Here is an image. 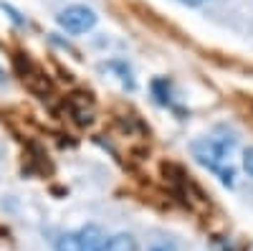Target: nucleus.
Returning a JSON list of instances; mask_svg holds the SVG:
<instances>
[{"label":"nucleus","mask_w":253,"mask_h":251,"mask_svg":"<svg viewBox=\"0 0 253 251\" xmlns=\"http://www.w3.org/2000/svg\"><path fill=\"white\" fill-rule=\"evenodd\" d=\"M150 251H175L172 246H167V244H157V246H152Z\"/></svg>","instance_id":"8"},{"label":"nucleus","mask_w":253,"mask_h":251,"mask_svg":"<svg viewBox=\"0 0 253 251\" xmlns=\"http://www.w3.org/2000/svg\"><path fill=\"white\" fill-rule=\"evenodd\" d=\"M56 20H58V26L66 31V33L81 36V33H89V31L96 26L99 15H96L89 5H69V8H63V10L56 15Z\"/></svg>","instance_id":"2"},{"label":"nucleus","mask_w":253,"mask_h":251,"mask_svg":"<svg viewBox=\"0 0 253 251\" xmlns=\"http://www.w3.org/2000/svg\"><path fill=\"white\" fill-rule=\"evenodd\" d=\"M76 239H79V251H107V234L96 223H86L76 234Z\"/></svg>","instance_id":"3"},{"label":"nucleus","mask_w":253,"mask_h":251,"mask_svg":"<svg viewBox=\"0 0 253 251\" xmlns=\"http://www.w3.org/2000/svg\"><path fill=\"white\" fill-rule=\"evenodd\" d=\"M236 148V140L233 137H203V140H198V142H193V152H195V157L203 162V165H208L210 170H220V165H223V160L230 155V150Z\"/></svg>","instance_id":"1"},{"label":"nucleus","mask_w":253,"mask_h":251,"mask_svg":"<svg viewBox=\"0 0 253 251\" xmlns=\"http://www.w3.org/2000/svg\"><path fill=\"white\" fill-rule=\"evenodd\" d=\"M243 167H246V173L253 178V148H248L243 152Z\"/></svg>","instance_id":"6"},{"label":"nucleus","mask_w":253,"mask_h":251,"mask_svg":"<svg viewBox=\"0 0 253 251\" xmlns=\"http://www.w3.org/2000/svg\"><path fill=\"white\" fill-rule=\"evenodd\" d=\"M0 84H5V71H3V66H0Z\"/></svg>","instance_id":"9"},{"label":"nucleus","mask_w":253,"mask_h":251,"mask_svg":"<svg viewBox=\"0 0 253 251\" xmlns=\"http://www.w3.org/2000/svg\"><path fill=\"white\" fill-rule=\"evenodd\" d=\"M182 5H190V8H198V5H203L205 0H180Z\"/></svg>","instance_id":"7"},{"label":"nucleus","mask_w":253,"mask_h":251,"mask_svg":"<svg viewBox=\"0 0 253 251\" xmlns=\"http://www.w3.org/2000/svg\"><path fill=\"white\" fill-rule=\"evenodd\" d=\"M107 251H139V244L132 234H114L107 239Z\"/></svg>","instance_id":"4"},{"label":"nucleus","mask_w":253,"mask_h":251,"mask_svg":"<svg viewBox=\"0 0 253 251\" xmlns=\"http://www.w3.org/2000/svg\"><path fill=\"white\" fill-rule=\"evenodd\" d=\"M53 249H56V251H79V239H76V234H63V236H58L56 244H53Z\"/></svg>","instance_id":"5"}]
</instances>
